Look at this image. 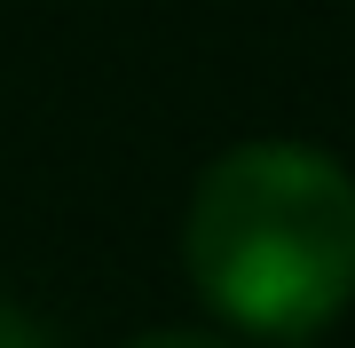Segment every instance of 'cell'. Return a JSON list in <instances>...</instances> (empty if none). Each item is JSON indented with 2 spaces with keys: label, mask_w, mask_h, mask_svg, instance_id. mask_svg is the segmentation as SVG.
I'll return each mask as SVG.
<instances>
[{
  "label": "cell",
  "mask_w": 355,
  "mask_h": 348,
  "mask_svg": "<svg viewBox=\"0 0 355 348\" xmlns=\"http://www.w3.org/2000/svg\"><path fill=\"white\" fill-rule=\"evenodd\" d=\"M198 301L253 340H308L355 301V174L316 142L221 151L182 222Z\"/></svg>",
  "instance_id": "obj_1"
},
{
  "label": "cell",
  "mask_w": 355,
  "mask_h": 348,
  "mask_svg": "<svg viewBox=\"0 0 355 348\" xmlns=\"http://www.w3.org/2000/svg\"><path fill=\"white\" fill-rule=\"evenodd\" d=\"M0 348H55V333H48V324H40L32 309L0 301Z\"/></svg>",
  "instance_id": "obj_2"
},
{
  "label": "cell",
  "mask_w": 355,
  "mask_h": 348,
  "mask_svg": "<svg viewBox=\"0 0 355 348\" xmlns=\"http://www.w3.org/2000/svg\"><path fill=\"white\" fill-rule=\"evenodd\" d=\"M127 348H245V340H229V333H190V324H166V333H142Z\"/></svg>",
  "instance_id": "obj_3"
}]
</instances>
